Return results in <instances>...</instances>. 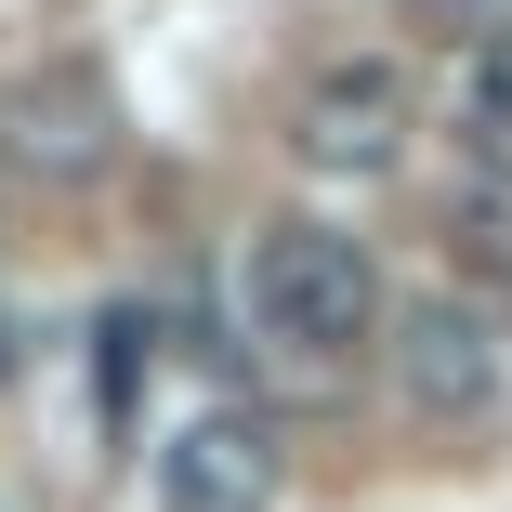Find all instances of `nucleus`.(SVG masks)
I'll return each mask as SVG.
<instances>
[{"label":"nucleus","mask_w":512,"mask_h":512,"mask_svg":"<svg viewBox=\"0 0 512 512\" xmlns=\"http://www.w3.org/2000/svg\"><path fill=\"white\" fill-rule=\"evenodd\" d=\"M250 316L289 355H355L381 329V263L342 224H263L250 237Z\"/></svg>","instance_id":"f257e3e1"},{"label":"nucleus","mask_w":512,"mask_h":512,"mask_svg":"<svg viewBox=\"0 0 512 512\" xmlns=\"http://www.w3.org/2000/svg\"><path fill=\"white\" fill-rule=\"evenodd\" d=\"M0 158H14L27 184H92V171H119V79L92 66V53L27 66L14 92H0Z\"/></svg>","instance_id":"f03ea898"},{"label":"nucleus","mask_w":512,"mask_h":512,"mask_svg":"<svg viewBox=\"0 0 512 512\" xmlns=\"http://www.w3.org/2000/svg\"><path fill=\"white\" fill-rule=\"evenodd\" d=\"M407 119H421V92H407L394 53H355V66H316L289 106V158L329 171V184H381L407 158Z\"/></svg>","instance_id":"7ed1b4c3"},{"label":"nucleus","mask_w":512,"mask_h":512,"mask_svg":"<svg viewBox=\"0 0 512 512\" xmlns=\"http://www.w3.org/2000/svg\"><path fill=\"white\" fill-rule=\"evenodd\" d=\"M276 421L263 407H197L158 447V512H276Z\"/></svg>","instance_id":"20e7f679"},{"label":"nucleus","mask_w":512,"mask_h":512,"mask_svg":"<svg viewBox=\"0 0 512 512\" xmlns=\"http://www.w3.org/2000/svg\"><path fill=\"white\" fill-rule=\"evenodd\" d=\"M460 145H473L486 171H512V27H486V40H473V79H460Z\"/></svg>","instance_id":"423d86ee"},{"label":"nucleus","mask_w":512,"mask_h":512,"mask_svg":"<svg viewBox=\"0 0 512 512\" xmlns=\"http://www.w3.org/2000/svg\"><path fill=\"white\" fill-rule=\"evenodd\" d=\"M394 394L421 407V421H486L499 342H486L473 302H407V316H394Z\"/></svg>","instance_id":"39448f33"}]
</instances>
